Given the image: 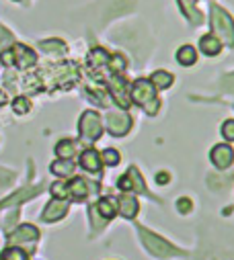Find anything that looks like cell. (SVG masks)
I'll return each mask as SVG.
<instances>
[{
  "instance_id": "obj_26",
  "label": "cell",
  "mask_w": 234,
  "mask_h": 260,
  "mask_svg": "<svg viewBox=\"0 0 234 260\" xmlns=\"http://www.w3.org/2000/svg\"><path fill=\"white\" fill-rule=\"evenodd\" d=\"M51 194H53V199H68V188H66V182H53L51 184Z\"/></svg>"
},
{
  "instance_id": "obj_7",
  "label": "cell",
  "mask_w": 234,
  "mask_h": 260,
  "mask_svg": "<svg viewBox=\"0 0 234 260\" xmlns=\"http://www.w3.org/2000/svg\"><path fill=\"white\" fill-rule=\"evenodd\" d=\"M210 158L218 168L224 170L234 162V150L228 144H220V146H214V150L210 152Z\"/></svg>"
},
{
  "instance_id": "obj_24",
  "label": "cell",
  "mask_w": 234,
  "mask_h": 260,
  "mask_svg": "<svg viewBox=\"0 0 234 260\" xmlns=\"http://www.w3.org/2000/svg\"><path fill=\"white\" fill-rule=\"evenodd\" d=\"M128 176H130V180H132V190H140V192H146L144 180H142V176L138 174V170H136V168H130V170H128Z\"/></svg>"
},
{
  "instance_id": "obj_16",
  "label": "cell",
  "mask_w": 234,
  "mask_h": 260,
  "mask_svg": "<svg viewBox=\"0 0 234 260\" xmlns=\"http://www.w3.org/2000/svg\"><path fill=\"white\" fill-rule=\"evenodd\" d=\"M197 59V53L191 45H181L179 51H177V61L181 63V66H193Z\"/></svg>"
},
{
  "instance_id": "obj_31",
  "label": "cell",
  "mask_w": 234,
  "mask_h": 260,
  "mask_svg": "<svg viewBox=\"0 0 234 260\" xmlns=\"http://www.w3.org/2000/svg\"><path fill=\"white\" fill-rule=\"evenodd\" d=\"M177 207H179V211H181V213H187V211L191 209V201H189L187 197H181V199H179V203H177Z\"/></svg>"
},
{
  "instance_id": "obj_6",
  "label": "cell",
  "mask_w": 234,
  "mask_h": 260,
  "mask_svg": "<svg viewBox=\"0 0 234 260\" xmlns=\"http://www.w3.org/2000/svg\"><path fill=\"white\" fill-rule=\"evenodd\" d=\"M11 59H13V66H19V68H29L37 61V55L33 49L25 47V45H13L11 49Z\"/></svg>"
},
{
  "instance_id": "obj_19",
  "label": "cell",
  "mask_w": 234,
  "mask_h": 260,
  "mask_svg": "<svg viewBox=\"0 0 234 260\" xmlns=\"http://www.w3.org/2000/svg\"><path fill=\"white\" fill-rule=\"evenodd\" d=\"M39 190V186H29V188H23V190H19L17 192V197H11V199H7V201H3L0 203V207H7V205H15V203H21L23 199H29V197H33V194Z\"/></svg>"
},
{
  "instance_id": "obj_20",
  "label": "cell",
  "mask_w": 234,
  "mask_h": 260,
  "mask_svg": "<svg viewBox=\"0 0 234 260\" xmlns=\"http://www.w3.org/2000/svg\"><path fill=\"white\" fill-rule=\"evenodd\" d=\"M51 172L53 174H57V176H70L72 172H74V162H70V160H60V162H53L51 164Z\"/></svg>"
},
{
  "instance_id": "obj_13",
  "label": "cell",
  "mask_w": 234,
  "mask_h": 260,
  "mask_svg": "<svg viewBox=\"0 0 234 260\" xmlns=\"http://www.w3.org/2000/svg\"><path fill=\"white\" fill-rule=\"evenodd\" d=\"M120 211L128 219L136 217V213H138V199H136V194H132V192H124L122 194V197H120Z\"/></svg>"
},
{
  "instance_id": "obj_18",
  "label": "cell",
  "mask_w": 234,
  "mask_h": 260,
  "mask_svg": "<svg viewBox=\"0 0 234 260\" xmlns=\"http://www.w3.org/2000/svg\"><path fill=\"white\" fill-rule=\"evenodd\" d=\"M74 152H76V144L72 140H62L60 144L55 146V154L60 156L62 160H70L74 156Z\"/></svg>"
},
{
  "instance_id": "obj_28",
  "label": "cell",
  "mask_w": 234,
  "mask_h": 260,
  "mask_svg": "<svg viewBox=\"0 0 234 260\" xmlns=\"http://www.w3.org/2000/svg\"><path fill=\"white\" fill-rule=\"evenodd\" d=\"M0 260H27V254L23 252V250H19V248H9L5 254H3V258Z\"/></svg>"
},
{
  "instance_id": "obj_5",
  "label": "cell",
  "mask_w": 234,
  "mask_h": 260,
  "mask_svg": "<svg viewBox=\"0 0 234 260\" xmlns=\"http://www.w3.org/2000/svg\"><path fill=\"white\" fill-rule=\"evenodd\" d=\"M132 127V117L124 111H117V113H109L107 115V129L109 134L113 136H126Z\"/></svg>"
},
{
  "instance_id": "obj_32",
  "label": "cell",
  "mask_w": 234,
  "mask_h": 260,
  "mask_svg": "<svg viewBox=\"0 0 234 260\" xmlns=\"http://www.w3.org/2000/svg\"><path fill=\"white\" fill-rule=\"evenodd\" d=\"M168 178H170V174H168V172H158V174H156V182H160V184H166V182H168Z\"/></svg>"
},
{
  "instance_id": "obj_17",
  "label": "cell",
  "mask_w": 234,
  "mask_h": 260,
  "mask_svg": "<svg viewBox=\"0 0 234 260\" xmlns=\"http://www.w3.org/2000/svg\"><path fill=\"white\" fill-rule=\"evenodd\" d=\"M172 74H168V72H164V70H156L154 74H152V78H150V82H152V86L154 88H160V90H164V88H168L170 84H172Z\"/></svg>"
},
{
  "instance_id": "obj_3",
  "label": "cell",
  "mask_w": 234,
  "mask_h": 260,
  "mask_svg": "<svg viewBox=\"0 0 234 260\" xmlns=\"http://www.w3.org/2000/svg\"><path fill=\"white\" fill-rule=\"evenodd\" d=\"M140 238L144 240V246L148 248V252L150 254H154L156 258H170V256H174V254H179V250L177 248H172L166 240H162L160 236H154L152 232H148V230H140Z\"/></svg>"
},
{
  "instance_id": "obj_8",
  "label": "cell",
  "mask_w": 234,
  "mask_h": 260,
  "mask_svg": "<svg viewBox=\"0 0 234 260\" xmlns=\"http://www.w3.org/2000/svg\"><path fill=\"white\" fill-rule=\"evenodd\" d=\"M68 211V201L64 199H51L47 205H45V211L41 213V219L43 221H57L62 219Z\"/></svg>"
},
{
  "instance_id": "obj_4",
  "label": "cell",
  "mask_w": 234,
  "mask_h": 260,
  "mask_svg": "<svg viewBox=\"0 0 234 260\" xmlns=\"http://www.w3.org/2000/svg\"><path fill=\"white\" fill-rule=\"evenodd\" d=\"M78 129H80V138L84 142H97L103 134V125H101V117L95 111H86L82 113L80 121H78Z\"/></svg>"
},
{
  "instance_id": "obj_22",
  "label": "cell",
  "mask_w": 234,
  "mask_h": 260,
  "mask_svg": "<svg viewBox=\"0 0 234 260\" xmlns=\"http://www.w3.org/2000/svg\"><path fill=\"white\" fill-rule=\"evenodd\" d=\"M41 49L47 53H66V45L64 41H57V39H49L41 43Z\"/></svg>"
},
{
  "instance_id": "obj_10",
  "label": "cell",
  "mask_w": 234,
  "mask_h": 260,
  "mask_svg": "<svg viewBox=\"0 0 234 260\" xmlns=\"http://www.w3.org/2000/svg\"><path fill=\"white\" fill-rule=\"evenodd\" d=\"M66 188H68V197L74 201H82L89 194V182L82 176H74L70 182H66Z\"/></svg>"
},
{
  "instance_id": "obj_33",
  "label": "cell",
  "mask_w": 234,
  "mask_h": 260,
  "mask_svg": "<svg viewBox=\"0 0 234 260\" xmlns=\"http://www.w3.org/2000/svg\"><path fill=\"white\" fill-rule=\"evenodd\" d=\"M226 88H230V90H234V74H230V76H226Z\"/></svg>"
},
{
  "instance_id": "obj_14",
  "label": "cell",
  "mask_w": 234,
  "mask_h": 260,
  "mask_svg": "<svg viewBox=\"0 0 234 260\" xmlns=\"http://www.w3.org/2000/svg\"><path fill=\"white\" fill-rule=\"evenodd\" d=\"M199 47H201V51L206 55H218L222 51V43H220V39L216 35H203L199 39Z\"/></svg>"
},
{
  "instance_id": "obj_15",
  "label": "cell",
  "mask_w": 234,
  "mask_h": 260,
  "mask_svg": "<svg viewBox=\"0 0 234 260\" xmlns=\"http://www.w3.org/2000/svg\"><path fill=\"white\" fill-rule=\"evenodd\" d=\"M95 213H99L101 215V219H105V221H109V219H113L115 217V213H117V207H115V201L113 199H101L99 203H97V207H95Z\"/></svg>"
},
{
  "instance_id": "obj_29",
  "label": "cell",
  "mask_w": 234,
  "mask_h": 260,
  "mask_svg": "<svg viewBox=\"0 0 234 260\" xmlns=\"http://www.w3.org/2000/svg\"><path fill=\"white\" fill-rule=\"evenodd\" d=\"M222 136L228 142H234V119H228L222 123Z\"/></svg>"
},
{
  "instance_id": "obj_30",
  "label": "cell",
  "mask_w": 234,
  "mask_h": 260,
  "mask_svg": "<svg viewBox=\"0 0 234 260\" xmlns=\"http://www.w3.org/2000/svg\"><path fill=\"white\" fill-rule=\"evenodd\" d=\"M13 41V35L7 31V29H3V27H0V47H3V45H7V43H11Z\"/></svg>"
},
{
  "instance_id": "obj_11",
  "label": "cell",
  "mask_w": 234,
  "mask_h": 260,
  "mask_svg": "<svg viewBox=\"0 0 234 260\" xmlns=\"http://www.w3.org/2000/svg\"><path fill=\"white\" fill-rule=\"evenodd\" d=\"M101 154L95 150V148H89V150H84L82 154H80V166L86 170V172H93V174H97L99 170H101Z\"/></svg>"
},
{
  "instance_id": "obj_1",
  "label": "cell",
  "mask_w": 234,
  "mask_h": 260,
  "mask_svg": "<svg viewBox=\"0 0 234 260\" xmlns=\"http://www.w3.org/2000/svg\"><path fill=\"white\" fill-rule=\"evenodd\" d=\"M130 96H132V101H134L136 105H140L148 115H156L160 103H158V99H156V88L152 86L150 80H144V78L136 80V82L132 84Z\"/></svg>"
},
{
  "instance_id": "obj_9",
  "label": "cell",
  "mask_w": 234,
  "mask_h": 260,
  "mask_svg": "<svg viewBox=\"0 0 234 260\" xmlns=\"http://www.w3.org/2000/svg\"><path fill=\"white\" fill-rule=\"evenodd\" d=\"M109 92H111V96H115L117 105H122L124 109L130 107V99H128V90H126V80H122L117 74L109 80Z\"/></svg>"
},
{
  "instance_id": "obj_23",
  "label": "cell",
  "mask_w": 234,
  "mask_h": 260,
  "mask_svg": "<svg viewBox=\"0 0 234 260\" xmlns=\"http://www.w3.org/2000/svg\"><path fill=\"white\" fill-rule=\"evenodd\" d=\"M120 160H122L120 152L113 150V148H109V150H105V152L101 154V162H105V164H109V166H117V164H120Z\"/></svg>"
},
{
  "instance_id": "obj_12",
  "label": "cell",
  "mask_w": 234,
  "mask_h": 260,
  "mask_svg": "<svg viewBox=\"0 0 234 260\" xmlns=\"http://www.w3.org/2000/svg\"><path fill=\"white\" fill-rule=\"evenodd\" d=\"M39 238V232L33 225H21L17 232L9 234V242L11 244H21V242H33Z\"/></svg>"
},
{
  "instance_id": "obj_25",
  "label": "cell",
  "mask_w": 234,
  "mask_h": 260,
  "mask_svg": "<svg viewBox=\"0 0 234 260\" xmlns=\"http://www.w3.org/2000/svg\"><path fill=\"white\" fill-rule=\"evenodd\" d=\"M109 68L113 70V72H124L126 70V57L122 55V53H115L113 57H109Z\"/></svg>"
},
{
  "instance_id": "obj_34",
  "label": "cell",
  "mask_w": 234,
  "mask_h": 260,
  "mask_svg": "<svg viewBox=\"0 0 234 260\" xmlns=\"http://www.w3.org/2000/svg\"><path fill=\"white\" fill-rule=\"evenodd\" d=\"M7 101H9V99H7V94H5L3 90H0V107H3V105H7Z\"/></svg>"
},
{
  "instance_id": "obj_21",
  "label": "cell",
  "mask_w": 234,
  "mask_h": 260,
  "mask_svg": "<svg viewBox=\"0 0 234 260\" xmlns=\"http://www.w3.org/2000/svg\"><path fill=\"white\" fill-rule=\"evenodd\" d=\"M89 61L93 63V66H107V61H109V53L105 51V49H101V47H95L93 51H91V55H89Z\"/></svg>"
},
{
  "instance_id": "obj_2",
  "label": "cell",
  "mask_w": 234,
  "mask_h": 260,
  "mask_svg": "<svg viewBox=\"0 0 234 260\" xmlns=\"http://www.w3.org/2000/svg\"><path fill=\"white\" fill-rule=\"evenodd\" d=\"M212 31L216 33V37L220 39V43L226 45H234V21L230 19V15L226 11H222L220 7H212Z\"/></svg>"
},
{
  "instance_id": "obj_27",
  "label": "cell",
  "mask_w": 234,
  "mask_h": 260,
  "mask_svg": "<svg viewBox=\"0 0 234 260\" xmlns=\"http://www.w3.org/2000/svg\"><path fill=\"white\" fill-rule=\"evenodd\" d=\"M13 109H15V113L25 115V113H29L31 103H29V99H27V96H17V99H15V103H13Z\"/></svg>"
}]
</instances>
